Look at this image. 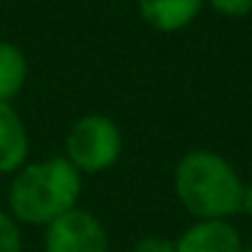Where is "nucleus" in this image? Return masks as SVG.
Wrapping results in <instances>:
<instances>
[{
    "label": "nucleus",
    "mask_w": 252,
    "mask_h": 252,
    "mask_svg": "<svg viewBox=\"0 0 252 252\" xmlns=\"http://www.w3.org/2000/svg\"><path fill=\"white\" fill-rule=\"evenodd\" d=\"M205 5L213 13L230 18V20H240L252 13V0H205Z\"/></svg>",
    "instance_id": "obj_10"
},
{
    "label": "nucleus",
    "mask_w": 252,
    "mask_h": 252,
    "mask_svg": "<svg viewBox=\"0 0 252 252\" xmlns=\"http://www.w3.org/2000/svg\"><path fill=\"white\" fill-rule=\"evenodd\" d=\"M124 151L121 126L106 114L79 116L64 136V158L82 173L96 176L114 168Z\"/></svg>",
    "instance_id": "obj_3"
},
{
    "label": "nucleus",
    "mask_w": 252,
    "mask_h": 252,
    "mask_svg": "<svg viewBox=\"0 0 252 252\" xmlns=\"http://www.w3.org/2000/svg\"><path fill=\"white\" fill-rule=\"evenodd\" d=\"M30 77V62L20 45L0 40V101L13 104L25 89Z\"/></svg>",
    "instance_id": "obj_8"
},
{
    "label": "nucleus",
    "mask_w": 252,
    "mask_h": 252,
    "mask_svg": "<svg viewBox=\"0 0 252 252\" xmlns=\"http://www.w3.org/2000/svg\"><path fill=\"white\" fill-rule=\"evenodd\" d=\"M242 235L230 220H193L178 237V252H240Z\"/></svg>",
    "instance_id": "obj_5"
},
{
    "label": "nucleus",
    "mask_w": 252,
    "mask_h": 252,
    "mask_svg": "<svg viewBox=\"0 0 252 252\" xmlns=\"http://www.w3.org/2000/svg\"><path fill=\"white\" fill-rule=\"evenodd\" d=\"M45 252H109V232L92 210L77 205L45 227Z\"/></svg>",
    "instance_id": "obj_4"
},
{
    "label": "nucleus",
    "mask_w": 252,
    "mask_h": 252,
    "mask_svg": "<svg viewBox=\"0 0 252 252\" xmlns=\"http://www.w3.org/2000/svg\"><path fill=\"white\" fill-rule=\"evenodd\" d=\"M240 252H252V242H250V245H242V250H240Z\"/></svg>",
    "instance_id": "obj_13"
},
{
    "label": "nucleus",
    "mask_w": 252,
    "mask_h": 252,
    "mask_svg": "<svg viewBox=\"0 0 252 252\" xmlns=\"http://www.w3.org/2000/svg\"><path fill=\"white\" fill-rule=\"evenodd\" d=\"M240 213H245L247 218H252V178L242 188V208H240Z\"/></svg>",
    "instance_id": "obj_12"
},
{
    "label": "nucleus",
    "mask_w": 252,
    "mask_h": 252,
    "mask_svg": "<svg viewBox=\"0 0 252 252\" xmlns=\"http://www.w3.org/2000/svg\"><path fill=\"white\" fill-rule=\"evenodd\" d=\"M0 252H23V225L0 208Z\"/></svg>",
    "instance_id": "obj_9"
},
{
    "label": "nucleus",
    "mask_w": 252,
    "mask_h": 252,
    "mask_svg": "<svg viewBox=\"0 0 252 252\" xmlns=\"http://www.w3.org/2000/svg\"><path fill=\"white\" fill-rule=\"evenodd\" d=\"M245 181L213 149L186 151L173 168V193L193 220H230L242 208Z\"/></svg>",
    "instance_id": "obj_1"
},
{
    "label": "nucleus",
    "mask_w": 252,
    "mask_h": 252,
    "mask_svg": "<svg viewBox=\"0 0 252 252\" xmlns=\"http://www.w3.org/2000/svg\"><path fill=\"white\" fill-rule=\"evenodd\" d=\"M131 252H178L176 240L163 237V235H144L134 242Z\"/></svg>",
    "instance_id": "obj_11"
},
{
    "label": "nucleus",
    "mask_w": 252,
    "mask_h": 252,
    "mask_svg": "<svg viewBox=\"0 0 252 252\" xmlns=\"http://www.w3.org/2000/svg\"><path fill=\"white\" fill-rule=\"evenodd\" d=\"M82 188V173L64 156L28 161L10 178L8 213L20 225L47 227L79 205Z\"/></svg>",
    "instance_id": "obj_2"
},
{
    "label": "nucleus",
    "mask_w": 252,
    "mask_h": 252,
    "mask_svg": "<svg viewBox=\"0 0 252 252\" xmlns=\"http://www.w3.org/2000/svg\"><path fill=\"white\" fill-rule=\"evenodd\" d=\"M205 8V0H136L141 20L156 32H181L190 28Z\"/></svg>",
    "instance_id": "obj_6"
},
{
    "label": "nucleus",
    "mask_w": 252,
    "mask_h": 252,
    "mask_svg": "<svg viewBox=\"0 0 252 252\" xmlns=\"http://www.w3.org/2000/svg\"><path fill=\"white\" fill-rule=\"evenodd\" d=\"M30 156V134L18 109L0 101V176L18 173Z\"/></svg>",
    "instance_id": "obj_7"
}]
</instances>
